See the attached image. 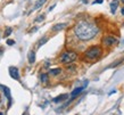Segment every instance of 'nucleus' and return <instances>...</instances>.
<instances>
[{
    "label": "nucleus",
    "mask_w": 124,
    "mask_h": 115,
    "mask_svg": "<svg viewBox=\"0 0 124 115\" xmlns=\"http://www.w3.org/2000/svg\"><path fill=\"white\" fill-rule=\"evenodd\" d=\"M123 45H124V41H123Z\"/></svg>",
    "instance_id": "obj_27"
},
{
    "label": "nucleus",
    "mask_w": 124,
    "mask_h": 115,
    "mask_svg": "<svg viewBox=\"0 0 124 115\" xmlns=\"http://www.w3.org/2000/svg\"><path fill=\"white\" fill-rule=\"evenodd\" d=\"M40 81L43 83V84H47L49 81V74H47V73H42V74H40Z\"/></svg>",
    "instance_id": "obj_13"
},
{
    "label": "nucleus",
    "mask_w": 124,
    "mask_h": 115,
    "mask_svg": "<svg viewBox=\"0 0 124 115\" xmlns=\"http://www.w3.org/2000/svg\"><path fill=\"white\" fill-rule=\"evenodd\" d=\"M8 73H9L11 79H14V80H19V70L16 66H9Z\"/></svg>",
    "instance_id": "obj_6"
},
{
    "label": "nucleus",
    "mask_w": 124,
    "mask_h": 115,
    "mask_svg": "<svg viewBox=\"0 0 124 115\" xmlns=\"http://www.w3.org/2000/svg\"><path fill=\"white\" fill-rule=\"evenodd\" d=\"M0 90L4 92V95L8 99V107H10V105H11V92H10V89H9L8 87H6V85H4V84H0Z\"/></svg>",
    "instance_id": "obj_5"
},
{
    "label": "nucleus",
    "mask_w": 124,
    "mask_h": 115,
    "mask_svg": "<svg viewBox=\"0 0 124 115\" xmlns=\"http://www.w3.org/2000/svg\"><path fill=\"white\" fill-rule=\"evenodd\" d=\"M117 7H118V0H113L110 2V11H112V14H115Z\"/></svg>",
    "instance_id": "obj_12"
},
{
    "label": "nucleus",
    "mask_w": 124,
    "mask_h": 115,
    "mask_svg": "<svg viewBox=\"0 0 124 115\" xmlns=\"http://www.w3.org/2000/svg\"><path fill=\"white\" fill-rule=\"evenodd\" d=\"M24 115H29V114H27V113H25V114H24Z\"/></svg>",
    "instance_id": "obj_26"
},
{
    "label": "nucleus",
    "mask_w": 124,
    "mask_h": 115,
    "mask_svg": "<svg viewBox=\"0 0 124 115\" xmlns=\"http://www.w3.org/2000/svg\"><path fill=\"white\" fill-rule=\"evenodd\" d=\"M0 115H4V113H2V112H0Z\"/></svg>",
    "instance_id": "obj_24"
},
{
    "label": "nucleus",
    "mask_w": 124,
    "mask_h": 115,
    "mask_svg": "<svg viewBox=\"0 0 124 115\" xmlns=\"http://www.w3.org/2000/svg\"><path fill=\"white\" fill-rule=\"evenodd\" d=\"M121 13H122V15L124 16V6H123V7H122V9H121Z\"/></svg>",
    "instance_id": "obj_23"
},
{
    "label": "nucleus",
    "mask_w": 124,
    "mask_h": 115,
    "mask_svg": "<svg viewBox=\"0 0 124 115\" xmlns=\"http://www.w3.org/2000/svg\"><path fill=\"white\" fill-rule=\"evenodd\" d=\"M79 58L78 56V52H75L74 50H65L59 55L58 57V60H59L60 64H65V65H68V64L74 63L76 59Z\"/></svg>",
    "instance_id": "obj_2"
},
{
    "label": "nucleus",
    "mask_w": 124,
    "mask_h": 115,
    "mask_svg": "<svg viewBox=\"0 0 124 115\" xmlns=\"http://www.w3.org/2000/svg\"><path fill=\"white\" fill-rule=\"evenodd\" d=\"M102 55V49L100 46H91L85 50L84 52V58L88 60H96L98 58H100V56Z\"/></svg>",
    "instance_id": "obj_3"
},
{
    "label": "nucleus",
    "mask_w": 124,
    "mask_h": 115,
    "mask_svg": "<svg viewBox=\"0 0 124 115\" xmlns=\"http://www.w3.org/2000/svg\"><path fill=\"white\" fill-rule=\"evenodd\" d=\"M66 27H67V23H57L51 27V31L53 32H59V31H63Z\"/></svg>",
    "instance_id": "obj_7"
},
{
    "label": "nucleus",
    "mask_w": 124,
    "mask_h": 115,
    "mask_svg": "<svg viewBox=\"0 0 124 115\" xmlns=\"http://www.w3.org/2000/svg\"><path fill=\"white\" fill-rule=\"evenodd\" d=\"M102 1H104V0H94L93 4H101Z\"/></svg>",
    "instance_id": "obj_19"
},
{
    "label": "nucleus",
    "mask_w": 124,
    "mask_h": 115,
    "mask_svg": "<svg viewBox=\"0 0 124 115\" xmlns=\"http://www.w3.org/2000/svg\"><path fill=\"white\" fill-rule=\"evenodd\" d=\"M67 98H68V95H67V93H63V95H60V96L56 97V98H54L53 101H54V103H56V104H58V103H62V101L66 100Z\"/></svg>",
    "instance_id": "obj_9"
},
{
    "label": "nucleus",
    "mask_w": 124,
    "mask_h": 115,
    "mask_svg": "<svg viewBox=\"0 0 124 115\" xmlns=\"http://www.w3.org/2000/svg\"><path fill=\"white\" fill-rule=\"evenodd\" d=\"M2 54H4V48H2V47H0V57H1Z\"/></svg>",
    "instance_id": "obj_20"
},
{
    "label": "nucleus",
    "mask_w": 124,
    "mask_h": 115,
    "mask_svg": "<svg viewBox=\"0 0 124 115\" xmlns=\"http://www.w3.org/2000/svg\"><path fill=\"white\" fill-rule=\"evenodd\" d=\"M38 30V27H37V26H35V27H33V29H31V31L30 32H35V31Z\"/></svg>",
    "instance_id": "obj_21"
},
{
    "label": "nucleus",
    "mask_w": 124,
    "mask_h": 115,
    "mask_svg": "<svg viewBox=\"0 0 124 115\" xmlns=\"http://www.w3.org/2000/svg\"><path fill=\"white\" fill-rule=\"evenodd\" d=\"M55 7H56V5H53L51 7H49V11H50V10H53V9H54Z\"/></svg>",
    "instance_id": "obj_22"
},
{
    "label": "nucleus",
    "mask_w": 124,
    "mask_h": 115,
    "mask_svg": "<svg viewBox=\"0 0 124 115\" xmlns=\"http://www.w3.org/2000/svg\"><path fill=\"white\" fill-rule=\"evenodd\" d=\"M74 34L81 41H89L93 39L99 32V29L96 24L88 21H80L74 26Z\"/></svg>",
    "instance_id": "obj_1"
},
{
    "label": "nucleus",
    "mask_w": 124,
    "mask_h": 115,
    "mask_svg": "<svg viewBox=\"0 0 124 115\" xmlns=\"http://www.w3.org/2000/svg\"><path fill=\"white\" fill-rule=\"evenodd\" d=\"M102 43L106 47H113V46L118 43V39L116 37H113V35H107V37L102 38Z\"/></svg>",
    "instance_id": "obj_4"
},
{
    "label": "nucleus",
    "mask_w": 124,
    "mask_h": 115,
    "mask_svg": "<svg viewBox=\"0 0 124 115\" xmlns=\"http://www.w3.org/2000/svg\"><path fill=\"white\" fill-rule=\"evenodd\" d=\"M62 73V68L60 67H56V68H51L49 71V76H58Z\"/></svg>",
    "instance_id": "obj_10"
},
{
    "label": "nucleus",
    "mask_w": 124,
    "mask_h": 115,
    "mask_svg": "<svg viewBox=\"0 0 124 115\" xmlns=\"http://www.w3.org/2000/svg\"><path fill=\"white\" fill-rule=\"evenodd\" d=\"M121 1H122V2H123V4H124V0H121Z\"/></svg>",
    "instance_id": "obj_25"
},
{
    "label": "nucleus",
    "mask_w": 124,
    "mask_h": 115,
    "mask_svg": "<svg viewBox=\"0 0 124 115\" xmlns=\"http://www.w3.org/2000/svg\"><path fill=\"white\" fill-rule=\"evenodd\" d=\"M45 17H46L45 15H40V16H38L37 18L34 19V22H37V23H40V22H42V21L45 19Z\"/></svg>",
    "instance_id": "obj_17"
},
{
    "label": "nucleus",
    "mask_w": 124,
    "mask_h": 115,
    "mask_svg": "<svg viewBox=\"0 0 124 115\" xmlns=\"http://www.w3.org/2000/svg\"><path fill=\"white\" fill-rule=\"evenodd\" d=\"M11 32H13V29H11V27H7L4 33V38H8L11 34Z\"/></svg>",
    "instance_id": "obj_16"
},
{
    "label": "nucleus",
    "mask_w": 124,
    "mask_h": 115,
    "mask_svg": "<svg viewBox=\"0 0 124 115\" xmlns=\"http://www.w3.org/2000/svg\"><path fill=\"white\" fill-rule=\"evenodd\" d=\"M46 2H47V0H38V1H35V5H34V7H33V10L41 8L42 6L46 4Z\"/></svg>",
    "instance_id": "obj_14"
},
{
    "label": "nucleus",
    "mask_w": 124,
    "mask_h": 115,
    "mask_svg": "<svg viewBox=\"0 0 124 115\" xmlns=\"http://www.w3.org/2000/svg\"><path fill=\"white\" fill-rule=\"evenodd\" d=\"M7 45H8V46H14V45H15V40L8 39V40H7Z\"/></svg>",
    "instance_id": "obj_18"
},
{
    "label": "nucleus",
    "mask_w": 124,
    "mask_h": 115,
    "mask_svg": "<svg viewBox=\"0 0 124 115\" xmlns=\"http://www.w3.org/2000/svg\"><path fill=\"white\" fill-rule=\"evenodd\" d=\"M48 42V37H43V38H41L40 40H39V42H38V48L39 47H42V46L45 45V43H47Z\"/></svg>",
    "instance_id": "obj_15"
},
{
    "label": "nucleus",
    "mask_w": 124,
    "mask_h": 115,
    "mask_svg": "<svg viewBox=\"0 0 124 115\" xmlns=\"http://www.w3.org/2000/svg\"><path fill=\"white\" fill-rule=\"evenodd\" d=\"M85 88V85H83V87H79V88H75V89L73 90L71 92V100H73V99H75L76 97L79 96L80 93L83 91V89Z\"/></svg>",
    "instance_id": "obj_8"
},
{
    "label": "nucleus",
    "mask_w": 124,
    "mask_h": 115,
    "mask_svg": "<svg viewBox=\"0 0 124 115\" xmlns=\"http://www.w3.org/2000/svg\"><path fill=\"white\" fill-rule=\"evenodd\" d=\"M27 60L30 64H34L35 63V51L34 50H30L27 54Z\"/></svg>",
    "instance_id": "obj_11"
}]
</instances>
